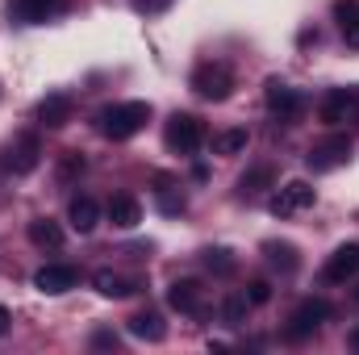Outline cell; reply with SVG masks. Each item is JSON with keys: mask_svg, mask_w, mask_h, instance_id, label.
Segmentation results:
<instances>
[{"mask_svg": "<svg viewBox=\"0 0 359 355\" xmlns=\"http://www.w3.org/2000/svg\"><path fill=\"white\" fill-rule=\"evenodd\" d=\"M147 121H151V105H147V100H121V105L100 109V117H96V126H100V134H104L109 142L134 138Z\"/></svg>", "mask_w": 359, "mask_h": 355, "instance_id": "obj_1", "label": "cell"}, {"mask_svg": "<svg viewBox=\"0 0 359 355\" xmlns=\"http://www.w3.org/2000/svg\"><path fill=\"white\" fill-rule=\"evenodd\" d=\"M188 84H192V92H196L201 100H226V96L234 92V72H230L226 63H201Z\"/></svg>", "mask_w": 359, "mask_h": 355, "instance_id": "obj_2", "label": "cell"}, {"mask_svg": "<svg viewBox=\"0 0 359 355\" xmlns=\"http://www.w3.org/2000/svg\"><path fill=\"white\" fill-rule=\"evenodd\" d=\"M163 138H168V147H172L176 155H196L201 142H205V126H201V117H192V113H172Z\"/></svg>", "mask_w": 359, "mask_h": 355, "instance_id": "obj_3", "label": "cell"}, {"mask_svg": "<svg viewBox=\"0 0 359 355\" xmlns=\"http://www.w3.org/2000/svg\"><path fill=\"white\" fill-rule=\"evenodd\" d=\"M318 201V192H313V184L309 180H288L284 188H276L268 201L271 217H292V213H301V209H309Z\"/></svg>", "mask_w": 359, "mask_h": 355, "instance_id": "obj_4", "label": "cell"}, {"mask_svg": "<svg viewBox=\"0 0 359 355\" xmlns=\"http://www.w3.org/2000/svg\"><path fill=\"white\" fill-rule=\"evenodd\" d=\"M347 159H351V138H347V134H330V138L313 142L309 155H305L309 172H334V168H343Z\"/></svg>", "mask_w": 359, "mask_h": 355, "instance_id": "obj_5", "label": "cell"}, {"mask_svg": "<svg viewBox=\"0 0 359 355\" xmlns=\"http://www.w3.org/2000/svg\"><path fill=\"white\" fill-rule=\"evenodd\" d=\"M334 309H330V301H301L297 305V314L288 318V326H284V335L292 339V343H301V339H309V335H318V326L330 318Z\"/></svg>", "mask_w": 359, "mask_h": 355, "instance_id": "obj_6", "label": "cell"}, {"mask_svg": "<svg viewBox=\"0 0 359 355\" xmlns=\"http://www.w3.org/2000/svg\"><path fill=\"white\" fill-rule=\"evenodd\" d=\"M359 109V92L355 88H330L322 96V105H318V117L326 121V126H343V121H351Z\"/></svg>", "mask_w": 359, "mask_h": 355, "instance_id": "obj_7", "label": "cell"}, {"mask_svg": "<svg viewBox=\"0 0 359 355\" xmlns=\"http://www.w3.org/2000/svg\"><path fill=\"white\" fill-rule=\"evenodd\" d=\"M38 163H42V142H38L34 134H21V138L4 151V168H8L13 176H29Z\"/></svg>", "mask_w": 359, "mask_h": 355, "instance_id": "obj_8", "label": "cell"}, {"mask_svg": "<svg viewBox=\"0 0 359 355\" xmlns=\"http://www.w3.org/2000/svg\"><path fill=\"white\" fill-rule=\"evenodd\" d=\"M264 100H268V113L276 117V121H292V117L305 109L301 92L288 88V84H280V80H268V88H264Z\"/></svg>", "mask_w": 359, "mask_h": 355, "instance_id": "obj_9", "label": "cell"}, {"mask_svg": "<svg viewBox=\"0 0 359 355\" xmlns=\"http://www.w3.org/2000/svg\"><path fill=\"white\" fill-rule=\"evenodd\" d=\"M355 276H359V243H343V247L326 260L322 280H326V284H347V280H355Z\"/></svg>", "mask_w": 359, "mask_h": 355, "instance_id": "obj_10", "label": "cell"}, {"mask_svg": "<svg viewBox=\"0 0 359 355\" xmlns=\"http://www.w3.org/2000/svg\"><path fill=\"white\" fill-rule=\"evenodd\" d=\"M76 280H80V272H76L72 264H46V267L34 272V288L46 293V297H59V293L76 288Z\"/></svg>", "mask_w": 359, "mask_h": 355, "instance_id": "obj_11", "label": "cell"}, {"mask_svg": "<svg viewBox=\"0 0 359 355\" xmlns=\"http://www.w3.org/2000/svg\"><path fill=\"white\" fill-rule=\"evenodd\" d=\"M168 305L180 309V314L201 318V314H205V288H201L196 280H176V284L168 288Z\"/></svg>", "mask_w": 359, "mask_h": 355, "instance_id": "obj_12", "label": "cell"}, {"mask_svg": "<svg viewBox=\"0 0 359 355\" xmlns=\"http://www.w3.org/2000/svg\"><path fill=\"white\" fill-rule=\"evenodd\" d=\"M34 117H38L46 130H63V126L72 121V96H63V92H50L46 100H38Z\"/></svg>", "mask_w": 359, "mask_h": 355, "instance_id": "obj_13", "label": "cell"}, {"mask_svg": "<svg viewBox=\"0 0 359 355\" xmlns=\"http://www.w3.org/2000/svg\"><path fill=\"white\" fill-rule=\"evenodd\" d=\"M104 213H109V222H113L117 230H134V226L142 222V205H138V196H130V192H117Z\"/></svg>", "mask_w": 359, "mask_h": 355, "instance_id": "obj_14", "label": "cell"}, {"mask_svg": "<svg viewBox=\"0 0 359 355\" xmlns=\"http://www.w3.org/2000/svg\"><path fill=\"white\" fill-rule=\"evenodd\" d=\"M63 8V0H13L8 4V13L17 17V21H25V25H38V21H46V17H55Z\"/></svg>", "mask_w": 359, "mask_h": 355, "instance_id": "obj_15", "label": "cell"}, {"mask_svg": "<svg viewBox=\"0 0 359 355\" xmlns=\"http://www.w3.org/2000/svg\"><path fill=\"white\" fill-rule=\"evenodd\" d=\"M67 222H72L76 234H92L96 222H100V205H96L92 196H76V201L67 205Z\"/></svg>", "mask_w": 359, "mask_h": 355, "instance_id": "obj_16", "label": "cell"}, {"mask_svg": "<svg viewBox=\"0 0 359 355\" xmlns=\"http://www.w3.org/2000/svg\"><path fill=\"white\" fill-rule=\"evenodd\" d=\"M63 239H67V234H63L59 222H50V217H34V222H29V243H34V247H42V251H59Z\"/></svg>", "mask_w": 359, "mask_h": 355, "instance_id": "obj_17", "label": "cell"}, {"mask_svg": "<svg viewBox=\"0 0 359 355\" xmlns=\"http://www.w3.org/2000/svg\"><path fill=\"white\" fill-rule=\"evenodd\" d=\"M130 335H134V339H147V343H163V339H168V326H163L159 314L147 309V314H134V318H130Z\"/></svg>", "mask_w": 359, "mask_h": 355, "instance_id": "obj_18", "label": "cell"}, {"mask_svg": "<svg viewBox=\"0 0 359 355\" xmlns=\"http://www.w3.org/2000/svg\"><path fill=\"white\" fill-rule=\"evenodd\" d=\"M247 142H251V134H247L243 126H230V130H217V134H213V151H217V155H243Z\"/></svg>", "mask_w": 359, "mask_h": 355, "instance_id": "obj_19", "label": "cell"}, {"mask_svg": "<svg viewBox=\"0 0 359 355\" xmlns=\"http://www.w3.org/2000/svg\"><path fill=\"white\" fill-rule=\"evenodd\" d=\"M334 17H339V29H343V38L359 46V0H339L334 4Z\"/></svg>", "mask_w": 359, "mask_h": 355, "instance_id": "obj_20", "label": "cell"}, {"mask_svg": "<svg viewBox=\"0 0 359 355\" xmlns=\"http://www.w3.org/2000/svg\"><path fill=\"white\" fill-rule=\"evenodd\" d=\"M92 284H96L100 297H130V293H134V280H126V276H117V272H109V267L96 272Z\"/></svg>", "mask_w": 359, "mask_h": 355, "instance_id": "obj_21", "label": "cell"}, {"mask_svg": "<svg viewBox=\"0 0 359 355\" xmlns=\"http://www.w3.org/2000/svg\"><path fill=\"white\" fill-rule=\"evenodd\" d=\"M271 180H276V172H271V163H259V168H251L247 176L238 180V192H243V196H255V192H264V188H271Z\"/></svg>", "mask_w": 359, "mask_h": 355, "instance_id": "obj_22", "label": "cell"}, {"mask_svg": "<svg viewBox=\"0 0 359 355\" xmlns=\"http://www.w3.org/2000/svg\"><path fill=\"white\" fill-rule=\"evenodd\" d=\"M264 251H268V260L276 267L297 272V247H292V243H264Z\"/></svg>", "mask_w": 359, "mask_h": 355, "instance_id": "obj_23", "label": "cell"}, {"mask_svg": "<svg viewBox=\"0 0 359 355\" xmlns=\"http://www.w3.org/2000/svg\"><path fill=\"white\" fill-rule=\"evenodd\" d=\"M247 309H251L247 297H226V301H222V322H226V326H243V322H247Z\"/></svg>", "mask_w": 359, "mask_h": 355, "instance_id": "obj_24", "label": "cell"}, {"mask_svg": "<svg viewBox=\"0 0 359 355\" xmlns=\"http://www.w3.org/2000/svg\"><path fill=\"white\" fill-rule=\"evenodd\" d=\"M84 172V155L80 151H63L59 155V180H76Z\"/></svg>", "mask_w": 359, "mask_h": 355, "instance_id": "obj_25", "label": "cell"}, {"mask_svg": "<svg viewBox=\"0 0 359 355\" xmlns=\"http://www.w3.org/2000/svg\"><path fill=\"white\" fill-rule=\"evenodd\" d=\"M205 267H213V272L230 276V272H234V260H230V251H205Z\"/></svg>", "mask_w": 359, "mask_h": 355, "instance_id": "obj_26", "label": "cell"}, {"mask_svg": "<svg viewBox=\"0 0 359 355\" xmlns=\"http://www.w3.org/2000/svg\"><path fill=\"white\" fill-rule=\"evenodd\" d=\"M247 301H251V305H268L271 301V284L268 280H255V284L247 288Z\"/></svg>", "mask_w": 359, "mask_h": 355, "instance_id": "obj_27", "label": "cell"}, {"mask_svg": "<svg viewBox=\"0 0 359 355\" xmlns=\"http://www.w3.org/2000/svg\"><path fill=\"white\" fill-rule=\"evenodd\" d=\"M92 343H96V347H117V335H109V330H100V335H96Z\"/></svg>", "mask_w": 359, "mask_h": 355, "instance_id": "obj_28", "label": "cell"}, {"mask_svg": "<svg viewBox=\"0 0 359 355\" xmlns=\"http://www.w3.org/2000/svg\"><path fill=\"white\" fill-rule=\"evenodd\" d=\"M8 326H13V314H8V309L0 305V335H8Z\"/></svg>", "mask_w": 359, "mask_h": 355, "instance_id": "obj_29", "label": "cell"}, {"mask_svg": "<svg viewBox=\"0 0 359 355\" xmlns=\"http://www.w3.org/2000/svg\"><path fill=\"white\" fill-rule=\"evenodd\" d=\"M351 347H359V330H351Z\"/></svg>", "mask_w": 359, "mask_h": 355, "instance_id": "obj_30", "label": "cell"}, {"mask_svg": "<svg viewBox=\"0 0 359 355\" xmlns=\"http://www.w3.org/2000/svg\"><path fill=\"white\" fill-rule=\"evenodd\" d=\"M355 301H359V288H355Z\"/></svg>", "mask_w": 359, "mask_h": 355, "instance_id": "obj_31", "label": "cell"}]
</instances>
